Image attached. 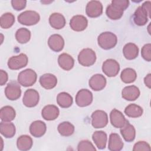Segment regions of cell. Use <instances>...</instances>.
<instances>
[{
  "label": "cell",
  "instance_id": "6da1fadb",
  "mask_svg": "<svg viewBox=\"0 0 151 151\" xmlns=\"http://www.w3.org/2000/svg\"><path fill=\"white\" fill-rule=\"evenodd\" d=\"M150 1L145 2L135 11L133 15L134 22L139 26L145 25L150 18Z\"/></svg>",
  "mask_w": 151,
  "mask_h": 151
},
{
  "label": "cell",
  "instance_id": "7a4b0ae2",
  "mask_svg": "<svg viewBox=\"0 0 151 151\" xmlns=\"http://www.w3.org/2000/svg\"><path fill=\"white\" fill-rule=\"evenodd\" d=\"M99 45L104 50H110L116 46L117 42V36L111 32L101 33L98 38Z\"/></svg>",
  "mask_w": 151,
  "mask_h": 151
},
{
  "label": "cell",
  "instance_id": "3957f363",
  "mask_svg": "<svg viewBox=\"0 0 151 151\" xmlns=\"http://www.w3.org/2000/svg\"><path fill=\"white\" fill-rule=\"evenodd\" d=\"M37 73L32 69L28 68L21 71L18 76V83L24 87L32 86L37 81Z\"/></svg>",
  "mask_w": 151,
  "mask_h": 151
},
{
  "label": "cell",
  "instance_id": "277c9868",
  "mask_svg": "<svg viewBox=\"0 0 151 151\" xmlns=\"http://www.w3.org/2000/svg\"><path fill=\"white\" fill-rule=\"evenodd\" d=\"M40 19V15L34 11H25L18 16V21L21 24L27 26L35 25Z\"/></svg>",
  "mask_w": 151,
  "mask_h": 151
},
{
  "label": "cell",
  "instance_id": "5b68a950",
  "mask_svg": "<svg viewBox=\"0 0 151 151\" xmlns=\"http://www.w3.org/2000/svg\"><path fill=\"white\" fill-rule=\"evenodd\" d=\"M96 60V53L91 48H84L82 50L78 55V63L84 67H90L93 65Z\"/></svg>",
  "mask_w": 151,
  "mask_h": 151
},
{
  "label": "cell",
  "instance_id": "8992f818",
  "mask_svg": "<svg viewBox=\"0 0 151 151\" xmlns=\"http://www.w3.org/2000/svg\"><path fill=\"white\" fill-rule=\"evenodd\" d=\"M108 123V116L107 113L103 111L97 110L91 114V124L96 129L103 128Z\"/></svg>",
  "mask_w": 151,
  "mask_h": 151
},
{
  "label": "cell",
  "instance_id": "52a82bcc",
  "mask_svg": "<svg viewBox=\"0 0 151 151\" xmlns=\"http://www.w3.org/2000/svg\"><path fill=\"white\" fill-rule=\"evenodd\" d=\"M28 57L23 53L16 56H12L9 58L8 66L11 70H19L25 67L28 64Z\"/></svg>",
  "mask_w": 151,
  "mask_h": 151
},
{
  "label": "cell",
  "instance_id": "ba28073f",
  "mask_svg": "<svg viewBox=\"0 0 151 151\" xmlns=\"http://www.w3.org/2000/svg\"><path fill=\"white\" fill-rule=\"evenodd\" d=\"M103 72L108 77L117 76L120 70V65L117 61L113 59H107L103 64Z\"/></svg>",
  "mask_w": 151,
  "mask_h": 151
},
{
  "label": "cell",
  "instance_id": "9c48e42d",
  "mask_svg": "<svg viewBox=\"0 0 151 151\" xmlns=\"http://www.w3.org/2000/svg\"><path fill=\"white\" fill-rule=\"evenodd\" d=\"M93 101V94L87 89L79 90L76 96V103L79 107H86Z\"/></svg>",
  "mask_w": 151,
  "mask_h": 151
},
{
  "label": "cell",
  "instance_id": "30bf717a",
  "mask_svg": "<svg viewBox=\"0 0 151 151\" xmlns=\"http://www.w3.org/2000/svg\"><path fill=\"white\" fill-rule=\"evenodd\" d=\"M40 96L38 91L34 89H28L25 91L22 99L23 104L28 107L36 106L39 102Z\"/></svg>",
  "mask_w": 151,
  "mask_h": 151
},
{
  "label": "cell",
  "instance_id": "8fae6325",
  "mask_svg": "<svg viewBox=\"0 0 151 151\" xmlns=\"http://www.w3.org/2000/svg\"><path fill=\"white\" fill-rule=\"evenodd\" d=\"M5 94L10 100H16L18 99L21 94L20 86L16 81L9 83L5 87Z\"/></svg>",
  "mask_w": 151,
  "mask_h": 151
},
{
  "label": "cell",
  "instance_id": "7c38bea8",
  "mask_svg": "<svg viewBox=\"0 0 151 151\" xmlns=\"http://www.w3.org/2000/svg\"><path fill=\"white\" fill-rule=\"evenodd\" d=\"M86 12L90 18L98 17L102 14L103 5L99 1H91L87 4Z\"/></svg>",
  "mask_w": 151,
  "mask_h": 151
},
{
  "label": "cell",
  "instance_id": "4fadbf2b",
  "mask_svg": "<svg viewBox=\"0 0 151 151\" xmlns=\"http://www.w3.org/2000/svg\"><path fill=\"white\" fill-rule=\"evenodd\" d=\"M88 21L87 18L81 15L74 16L70 21V26L71 28L75 31H84L87 27Z\"/></svg>",
  "mask_w": 151,
  "mask_h": 151
},
{
  "label": "cell",
  "instance_id": "5bb4252c",
  "mask_svg": "<svg viewBox=\"0 0 151 151\" xmlns=\"http://www.w3.org/2000/svg\"><path fill=\"white\" fill-rule=\"evenodd\" d=\"M88 84L90 88L94 91H100L105 87L106 79L102 74H96L90 78Z\"/></svg>",
  "mask_w": 151,
  "mask_h": 151
},
{
  "label": "cell",
  "instance_id": "9a60e30c",
  "mask_svg": "<svg viewBox=\"0 0 151 151\" xmlns=\"http://www.w3.org/2000/svg\"><path fill=\"white\" fill-rule=\"evenodd\" d=\"M110 119L111 124L116 128L122 127L127 122L123 113L116 109H114L110 112Z\"/></svg>",
  "mask_w": 151,
  "mask_h": 151
},
{
  "label": "cell",
  "instance_id": "2e32d148",
  "mask_svg": "<svg viewBox=\"0 0 151 151\" xmlns=\"http://www.w3.org/2000/svg\"><path fill=\"white\" fill-rule=\"evenodd\" d=\"M46 130V124L41 120L34 121L29 126V132L35 137L42 136L45 133Z\"/></svg>",
  "mask_w": 151,
  "mask_h": 151
},
{
  "label": "cell",
  "instance_id": "e0dca14e",
  "mask_svg": "<svg viewBox=\"0 0 151 151\" xmlns=\"http://www.w3.org/2000/svg\"><path fill=\"white\" fill-rule=\"evenodd\" d=\"M48 44L51 50L55 52L61 51L64 46V40L59 34H53L50 37Z\"/></svg>",
  "mask_w": 151,
  "mask_h": 151
},
{
  "label": "cell",
  "instance_id": "ac0fdd59",
  "mask_svg": "<svg viewBox=\"0 0 151 151\" xmlns=\"http://www.w3.org/2000/svg\"><path fill=\"white\" fill-rule=\"evenodd\" d=\"M60 113L58 108L52 104L45 106L42 110L41 115L44 119L45 120H54L56 119Z\"/></svg>",
  "mask_w": 151,
  "mask_h": 151
},
{
  "label": "cell",
  "instance_id": "d6986e66",
  "mask_svg": "<svg viewBox=\"0 0 151 151\" xmlns=\"http://www.w3.org/2000/svg\"><path fill=\"white\" fill-rule=\"evenodd\" d=\"M122 97L128 101H134L140 96V90L135 86H129L125 87L122 91Z\"/></svg>",
  "mask_w": 151,
  "mask_h": 151
},
{
  "label": "cell",
  "instance_id": "ffe728a7",
  "mask_svg": "<svg viewBox=\"0 0 151 151\" xmlns=\"http://www.w3.org/2000/svg\"><path fill=\"white\" fill-rule=\"evenodd\" d=\"M39 81L41 86L47 90L53 88L57 84V77L54 74L50 73H46L42 75Z\"/></svg>",
  "mask_w": 151,
  "mask_h": 151
},
{
  "label": "cell",
  "instance_id": "44dd1931",
  "mask_svg": "<svg viewBox=\"0 0 151 151\" xmlns=\"http://www.w3.org/2000/svg\"><path fill=\"white\" fill-rule=\"evenodd\" d=\"M120 133L125 141L131 142L134 140L136 136V130L133 125L127 121L120 129Z\"/></svg>",
  "mask_w": 151,
  "mask_h": 151
},
{
  "label": "cell",
  "instance_id": "7402d4cb",
  "mask_svg": "<svg viewBox=\"0 0 151 151\" xmlns=\"http://www.w3.org/2000/svg\"><path fill=\"white\" fill-rule=\"evenodd\" d=\"M58 63L62 69L65 71H69L73 68L74 64V60L70 55L67 53H63L59 55Z\"/></svg>",
  "mask_w": 151,
  "mask_h": 151
},
{
  "label": "cell",
  "instance_id": "603a6c76",
  "mask_svg": "<svg viewBox=\"0 0 151 151\" xmlns=\"http://www.w3.org/2000/svg\"><path fill=\"white\" fill-rule=\"evenodd\" d=\"M123 142L117 133H111L109 136L108 149L111 151H119L123 147Z\"/></svg>",
  "mask_w": 151,
  "mask_h": 151
},
{
  "label": "cell",
  "instance_id": "cb8c5ba5",
  "mask_svg": "<svg viewBox=\"0 0 151 151\" xmlns=\"http://www.w3.org/2000/svg\"><path fill=\"white\" fill-rule=\"evenodd\" d=\"M49 23L51 27L56 29L63 28L65 25L64 17L60 13H53L49 18Z\"/></svg>",
  "mask_w": 151,
  "mask_h": 151
},
{
  "label": "cell",
  "instance_id": "d4e9b609",
  "mask_svg": "<svg viewBox=\"0 0 151 151\" xmlns=\"http://www.w3.org/2000/svg\"><path fill=\"white\" fill-rule=\"evenodd\" d=\"M124 57L127 60H133L136 58L139 54V48L134 43L129 42L126 44L123 49Z\"/></svg>",
  "mask_w": 151,
  "mask_h": 151
},
{
  "label": "cell",
  "instance_id": "484cf974",
  "mask_svg": "<svg viewBox=\"0 0 151 151\" xmlns=\"http://www.w3.org/2000/svg\"><path fill=\"white\" fill-rule=\"evenodd\" d=\"M92 139L95 145L99 149H103L106 147L107 136L103 131H96L92 135Z\"/></svg>",
  "mask_w": 151,
  "mask_h": 151
},
{
  "label": "cell",
  "instance_id": "4316f807",
  "mask_svg": "<svg viewBox=\"0 0 151 151\" xmlns=\"http://www.w3.org/2000/svg\"><path fill=\"white\" fill-rule=\"evenodd\" d=\"M15 125L11 122H1L0 123V132L6 138H11L15 134Z\"/></svg>",
  "mask_w": 151,
  "mask_h": 151
},
{
  "label": "cell",
  "instance_id": "83f0119b",
  "mask_svg": "<svg viewBox=\"0 0 151 151\" xmlns=\"http://www.w3.org/2000/svg\"><path fill=\"white\" fill-rule=\"evenodd\" d=\"M33 144L32 138L28 135H22L17 139V145L19 150L26 151L29 150Z\"/></svg>",
  "mask_w": 151,
  "mask_h": 151
},
{
  "label": "cell",
  "instance_id": "f1b7e54d",
  "mask_svg": "<svg viewBox=\"0 0 151 151\" xmlns=\"http://www.w3.org/2000/svg\"><path fill=\"white\" fill-rule=\"evenodd\" d=\"M15 110L11 106H4L0 110V118L2 122H11L15 119Z\"/></svg>",
  "mask_w": 151,
  "mask_h": 151
},
{
  "label": "cell",
  "instance_id": "f546056e",
  "mask_svg": "<svg viewBox=\"0 0 151 151\" xmlns=\"http://www.w3.org/2000/svg\"><path fill=\"white\" fill-rule=\"evenodd\" d=\"M73 97L71 96L66 93H60L57 97V104L62 108H68L73 104Z\"/></svg>",
  "mask_w": 151,
  "mask_h": 151
},
{
  "label": "cell",
  "instance_id": "4dcf8cb0",
  "mask_svg": "<svg viewBox=\"0 0 151 151\" xmlns=\"http://www.w3.org/2000/svg\"><path fill=\"white\" fill-rule=\"evenodd\" d=\"M125 114L129 117L137 118L143 114V109L136 104H130L124 109Z\"/></svg>",
  "mask_w": 151,
  "mask_h": 151
},
{
  "label": "cell",
  "instance_id": "1f68e13d",
  "mask_svg": "<svg viewBox=\"0 0 151 151\" xmlns=\"http://www.w3.org/2000/svg\"><path fill=\"white\" fill-rule=\"evenodd\" d=\"M137 77L136 71L131 68L124 69L120 74V78L123 82L125 83H131L134 82Z\"/></svg>",
  "mask_w": 151,
  "mask_h": 151
},
{
  "label": "cell",
  "instance_id": "d6a6232c",
  "mask_svg": "<svg viewBox=\"0 0 151 151\" xmlns=\"http://www.w3.org/2000/svg\"><path fill=\"white\" fill-rule=\"evenodd\" d=\"M106 13L110 19L117 20L122 18L123 15V11L112 4H110L106 8Z\"/></svg>",
  "mask_w": 151,
  "mask_h": 151
},
{
  "label": "cell",
  "instance_id": "836d02e7",
  "mask_svg": "<svg viewBox=\"0 0 151 151\" xmlns=\"http://www.w3.org/2000/svg\"><path fill=\"white\" fill-rule=\"evenodd\" d=\"M57 129L61 136L67 137L73 134L74 126L68 122H63L58 124Z\"/></svg>",
  "mask_w": 151,
  "mask_h": 151
},
{
  "label": "cell",
  "instance_id": "e575fe53",
  "mask_svg": "<svg viewBox=\"0 0 151 151\" xmlns=\"http://www.w3.org/2000/svg\"><path fill=\"white\" fill-rule=\"evenodd\" d=\"M31 38V32L25 28L18 29L15 33V38L20 44H25L28 42Z\"/></svg>",
  "mask_w": 151,
  "mask_h": 151
},
{
  "label": "cell",
  "instance_id": "d590c367",
  "mask_svg": "<svg viewBox=\"0 0 151 151\" xmlns=\"http://www.w3.org/2000/svg\"><path fill=\"white\" fill-rule=\"evenodd\" d=\"M15 22V17L10 12L2 14L0 18V25L2 28L8 29L11 27Z\"/></svg>",
  "mask_w": 151,
  "mask_h": 151
},
{
  "label": "cell",
  "instance_id": "8d00e7d4",
  "mask_svg": "<svg viewBox=\"0 0 151 151\" xmlns=\"http://www.w3.org/2000/svg\"><path fill=\"white\" fill-rule=\"evenodd\" d=\"M77 150L78 151H85V150H91L96 151V149L92 144V143L88 140H83L79 142Z\"/></svg>",
  "mask_w": 151,
  "mask_h": 151
},
{
  "label": "cell",
  "instance_id": "74e56055",
  "mask_svg": "<svg viewBox=\"0 0 151 151\" xmlns=\"http://www.w3.org/2000/svg\"><path fill=\"white\" fill-rule=\"evenodd\" d=\"M141 54L143 58L147 61H150L151 60V44L150 43L145 44L142 48Z\"/></svg>",
  "mask_w": 151,
  "mask_h": 151
},
{
  "label": "cell",
  "instance_id": "f35d334b",
  "mask_svg": "<svg viewBox=\"0 0 151 151\" xmlns=\"http://www.w3.org/2000/svg\"><path fill=\"white\" fill-rule=\"evenodd\" d=\"M133 151H138V150H150V145L145 141H139L136 143L134 145Z\"/></svg>",
  "mask_w": 151,
  "mask_h": 151
},
{
  "label": "cell",
  "instance_id": "ab89813d",
  "mask_svg": "<svg viewBox=\"0 0 151 151\" xmlns=\"http://www.w3.org/2000/svg\"><path fill=\"white\" fill-rule=\"evenodd\" d=\"M12 8L17 11H21L26 6L27 1L25 0H12L11 1Z\"/></svg>",
  "mask_w": 151,
  "mask_h": 151
},
{
  "label": "cell",
  "instance_id": "60d3db41",
  "mask_svg": "<svg viewBox=\"0 0 151 151\" xmlns=\"http://www.w3.org/2000/svg\"><path fill=\"white\" fill-rule=\"evenodd\" d=\"M111 4L124 11L128 8L129 5V1L127 0H113Z\"/></svg>",
  "mask_w": 151,
  "mask_h": 151
},
{
  "label": "cell",
  "instance_id": "b9f144b4",
  "mask_svg": "<svg viewBox=\"0 0 151 151\" xmlns=\"http://www.w3.org/2000/svg\"><path fill=\"white\" fill-rule=\"evenodd\" d=\"M8 76L7 73L3 70H0V84L1 86H4L8 81Z\"/></svg>",
  "mask_w": 151,
  "mask_h": 151
},
{
  "label": "cell",
  "instance_id": "7bdbcfd3",
  "mask_svg": "<svg viewBox=\"0 0 151 151\" xmlns=\"http://www.w3.org/2000/svg\"><path fill=\"white\" fill-rule=\"evenodd\" d=\"M144 83L145 85L148 87L150 88L151 87V74H148L144 78Z\"/></svg>",
  "mask_w": 151,
  "mask_h": 151
}]
</instances>
